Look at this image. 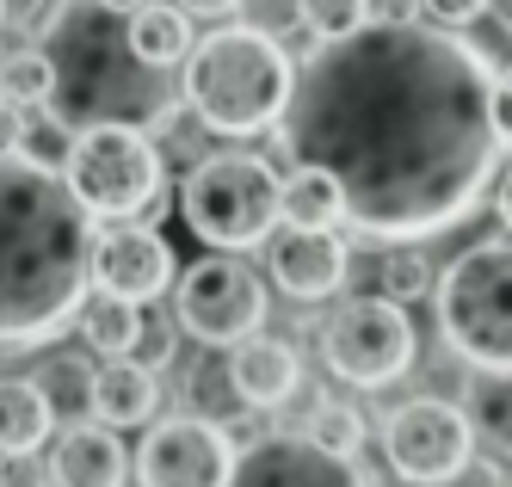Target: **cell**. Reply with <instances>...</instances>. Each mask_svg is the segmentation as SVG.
<instances>
[{
  "label": "cell",
  "mask_w": 512,
  "mask_h": 487,
  "mask_svg": "<svg viewBox=\"0 0 512 487\" xmlns=\"http://www.w3.org/2000/svg\"><path fill=\"white\" fill-rule=\"evenodd\" d=\"M229 487H371V475L352 457L309 444L303 432H266L235 457Z\"/></svg>",
  "instance_id": "12"
},
{
  "label": "cell",
  "mask_w": 512,
  "mask_h": 487,
  "mask_svg": "<svg viewBox=\"0 0 512 487\" xmlns=\"http://www.w3.org/2000/svg\"><path fill=\"white\" fill-rule=\"evenodd\" d=\"M0 25H7V0H0Z\"/></svg>",
  "instance_id": "39"
},
{
  "label": "cell",
  "mask_w": 512,
  "mask_h": 487,
  "mask_svg": "<svg viewBox=\"0 0 512 487\" xmlns=\"http://www.w3.org/2000/svg\"><path fill=\"white\" fill-rule=\"evenodd\" d=\"M155 407H161V383H155V370L149 364H136V358H105L93 370V420L99 426H149L155 420Z\"/></svg>",
  "instance_id": "17"
},
{
  "label": "cell",
  "mask_w": 512,
  "mask_h": 487,
  "mask_svg": "<svg viewBox=\"0 0 512 487\" xmlns=\"http://www.w3.org/2000/svg\"><path fill=\"white\" fill-rule=\"evenodd\" d=\"M241 7H247V25H253V31L278 37V31L297 25V7H303V0H241Z\"/></svg>",
  "instance_id": "29"
},
{
  "label": "cell",
  "mask_w": 512,
  "mask_h": 487,
  "mask_svg": "<svg viewBox=\"0 0 512 487\" xmlns=\"http://www.w3.org/2000/svg\"><path fill=\"white\" fill-rule=\"evenodd\" d=\"M0 487H50V463H44L38 451L0 457Z\"/></svg>",
  "instance_id": "30"
},
{
  "label": "cell",
  "mask_w": 512,
  "mask_h": 487,
  "mask_svg": "<svg viewBox=\"0 0 512 487\" xmlns=\"http://www.w3.org/2000/svg\"><path fill=\"white\" fill-rule=\"evenodd\" d=\"M463 420L494 457H512V370H475L463 395Z\"/></svg>",
  "instance_id": "18"
},
{
  "label": "cell",
  "mask_w": 512,
  "mask_h": 487,
  "mask_svg": "<svg viewBox=\"0 0 512 487\" xmlns=\"http://www.w3.org/2000/svg\"><path fill=\"white\" fill-rule=\"evenodd\" d=\"M494 130H500V148H512V62L494 74Z\"/></svg>",
  "instance_id": "33"
},
{
  "label": "cell",
  "mask_w": 512,
  "mask_h": 487,
  "mask_svg": "<svg viewBox=\"0 0 512 487\" xmlns=\"http://www.w3.org/2000/svg\"><path fill=\"white\" fill-rule=\"evenodd\" d=\"M494 210H500V222L512 229V167L500 173V185H494Z\"/></svg>",
  "instance_id": "36"
},
{
  "label": "cell",
  "mask_w": 512,
  "mask_h": 487,
  "mask_svg": "<svg viewBox=\"0 0 512 487\" xmlns=\"http://www.w3.org/2000/svg\"><path fill=\"white\" fill-rule=\"evenodd\" d=\"M488 13H494V19H500L506 31H512V0H488Z\"/></svg>",
  "instance_id": "37"
},
{
  "label": "cell",
  "mask_w": 512,
  "mask_h": 487,
  "mask_svg": "<svg viewBox=\"0 0 512 487\" xmlns=\"http://www.w3.org/2000/svg\"><path fill=\"white\" fill-rule=\"evenodd\" d=\"M68 192L81 198L87 216L130 222V216H161L167 192V155L142 124H93L68 136Z\"/></svg>",
  "instance_id": "7"
},
{
  "label": "cell",
  "mask_w": 512,
  "mask_h": 487,
  "mask_svg": "<svg viewBox=\"0 0 512 487\" xmlns=\"http://www.w3.org/2000/svg\"><path fill=\"white\" fill-rule=\"evenodd\" d=\"M272 130L297 167L334 179L352 229L426 241L457 229L494 185V62L445 25L364 19L309 50Z\"/></svg>",
  "instance_id": "1"
},
{
  "label": "cell",
  "mask_w": 512,
  "mask_h": 487,
  "mask_svg": "<svg viewBox=\"0 0 512 487\" xmlns=\"http://www.w3.org/2000/svg\"><path fill=\"white\" fill-rule=\"evenodd\" d=\"M38 56L50 68V118L75 136L93 124H149L173 105L167 68L130 50V13L105 0H56L38 25Z\"/></svg>",
  "instance_id": "3"
},
{
  "label": "cell",
  "mask_w": 512,
  "mask_h": 487,
  "mask_svg": "<svg viewBox=\"0 0 512 487\" xmlns=\"http://www.w3.org/2000/svg\"><path fill=\"white\" fill-rule=\"evenodd\" d=\"M93 358H81V352H56V358H44V370L31 383H38V395L50 401V414L56 420H93Z\"/></svg>",
  "instance_id": "22"
},
{
  "label": "cell",
  "mask_w": 512,
  "mask_h": 487,
  "mask_svg": "<svg viewBox=\"0 0 512 487\" xmlns=\"http://www.w3.org/2000/svg\"><path fill=\"white\" fill-rule=\"evenodd\" d=\"M426 290H432V266H426V253L389 241V253L377 259V296H389V303H414V296H426Z\"/></svg>",
  "instance_id": "25"
},
{
  "label": "cell",
  "mask_w": 512,
  "mask_h": 487,
  "mask_svg": "<svg viewBox=\"0 0 512 487\" xmlns=\"http://www.w3.org/2000/svg\"><path fill=\"white\" fill-rule=\"evenodd\" d=\"M130 50L149 62V68L186 62V50H192V19L179 13V7H155V0H142V7H130Z\"/></svg>",
  "instance_id": "20"
},
{
  "label": "cell",
  "mask_w": 512,
  "mask_h": 487,
  "mask_svg": "<svg viewBox=\"0 0 512 487\" xmlns=\"http://www.w3.org/2000/svg\"><path fill=\"white\" fill-rule=\"evenodd\" d=\"M0 93L19 99V105H44V93H50V68H44V56H38V50L7 56V62H0Z\"/></svg>",
  "instance_id": "27"
},
{
  "label": "cell",
  "mask_w": 512,
  "mask_h": 487,
  "mask_svg": "<svg viewBox=\"0 0 512 487\" xmlns=\"http://www.w3.org/2000/svg\"><path fill=\"white\" fill-rule=\"evenodd\" d=\"M420 13H426L432 25H445V31H463L469 19L488 13V0H420Z\"/></svg>",
  "instance_id": "31"
},
{
  "label": "cell",
  "mask_w": 512,
  "mask_h": 487,
  "mask_svg": "<svg viewBox=\"0 0 512 487\" xmlns=\"http://www.w3.org/2000/svg\"><path fill=\"white\" fill-rule=\"evenodd\" d=\"M278 216L290 229H334L340 222V192L321 167H297L290 179H278Z\"/></svg>",
  "instance_id": "23"
},
{
  "label": "cell",
  "mask_w": 512,
  "mask_h": 487,
  "mask_svg": "<svg viewBox=\"0 0 512 487\" xmlns=\"http://www.w3.org/2000/svg\"><path fill=\"white\" fill-rule=\"evenodd\" d=\"M321 358L346 389H389L414 364V321L389 296H346L321 321Z\"/></svg>",
  "instance_id": "8"
},
{
  "label": "cell",
  "mask_w": 512,
  "mask_h": 487,
  "mask_svg": "<svg viewBox=\"0 0 512 487\" xmlns=\"http://www.w3.org/2000/svg\"><path fill=\"white\" fill-rule=\"evenodd\" d=\"M266 266H272V284L297 303H321L346 284V266H352V247L334 235V229H272L266 235Z\"/></svg>",
  "instance_id": "14"
},
{
  "label": "cell",
  "mask_w": 512,
  "mask_h": 487,
  "mask_svg": "<svg viewBox=\"0 0 512 487\" xmlns=\"http://www.w3.org/2000/svg\"><path fill=\"white\" fill-rule=\"evenodd\" d=\"M266 284L241 253H204L198 266L173 272V327L198 346H235L266 327Z\"/></svg>",
  "instance_id": "9"
},
{
  "label": "cell",
  "mask_w": 512,
  "mask_h": 487,
  "mask_svg": "<svg viewBox=\"0 0 512 487\" xmlns=\"http://www.w3.org/2000/svg\"><path fill=\"white\" fill-rule=\"evenodd\" d=\"M303 438L321 444V451H334V457H358L364 451V420H358V407H346V401H315Z\"/></svg>",
  "instance_id": "24"
},
{
  "label": "cell",
  "mask_w": 512,
  "mask_h": 487,
  "mask_svg": "<svg viewBox=\"0 0 512 487\" xmlns=\"http://www.w3.org/2000/svg\"><path fill=\"white\" fill-rule=\"evenodd\" d=\"M297 19L309 25L315 44H334V37H346V31H358L371 19V0H303Z\"/></svg>",
  "instance_id": "26"
},
{
  "label": "cell",
  "mask_w": 512,
  "mask_h": 487,
  "mask_svg": "<svg viewBox=\"0 0 512 487\" xmlns=\"http://www.w3.org/2000/svg\"><path fill=\"white\" fill-rule=\"evenodd\" d=\"M173 333H179L173 321L142 315V333H136V352H130V358H136V364H149V370H161V364L173 358Z\"/></svg>",
  "instance_id": "28"
},
{
  "label": "cell",
  "mask_w": 512,
  "mask_h": 487,
  "mask_svg": "<svg viewBox=\"0 0 512 487\" xmlns=\"http://www.w3.org/2000/svg\"><path fill=\"white\" fill-rule=\"evenodd\" d=\"M105 7H118V13H130V7H142V0H105Z\"/></svg>",
  "instance_id": "38"
},
{
  "label": "cell",
  "mask_w": 512,
  "mask_h": 487,
  "mask_svg": "<svg viewBox=\"0 0 512 487\" xmlns=\"http://www.w3.org/2000/svg\"><path fill=\"white\" fill-rule=\"evenodd\" d=\"M438 296V340L475 370H512V235L463 247L445 278L432 284Z\"/></svg>",
  "instance_id": "5"
},
{
  "label": "cell",
  "mask_w": 512,
  "mask_h": 487,
  "mask_svg": "<svg viewBox=\"0 0 512 487\" xmlns=\"http://www.w3.org/2000/svg\"><path fill=\"white\" fill-rule=\"evenodd\" d=\"M475 457V432L463 420L457 401H438V395H414L383 414V463L414 481V487H445L469 469Z\"/></svg>",
  "instance_id": "10"
},
{
  "label": "cell",
  "mask_w": 512,
  "mask_h": 487,
  "mask_svg": "<svg viewBox=\"0 0 512 487\" xmlns=\"http://www.w3.org/2000/svg\"><path fill=\"white\" fill-rule=\"evenodd\" d=\"M130 475V457L112 426H93V420H75L62 438H56V457H50V481L56 487H124Z\"/></svg>",
  "instance_id": "16"
},
{
  "label": "cell",
  "mask_w": 512,
  "mask_h": 487,
  "mask_svg": "<svg viewBox=\"0 0 512 487\" xmlns=\"http://www.w3.org/2000/svg\"><path fill=\"white\" fill-rule=\"evenodd\" d=\"M235 444L216 420H161L136 444V487H229Z\"/></svg>",
  "instance_id": "11"
},
{
  "label": "cell",
  "mask_w": 512,
  "mask_h": 487,
  "mask_svg": "<svg viewBox=\"0 0 512 487\" xmlns=\"http://www.w3.org/2000/svg\"><path fill=\"white\" fill-rule=\"evenodd\" d=\"M50 426H56V414L38 395V383L31 377H0V457L38 451V444L50 438Z\"/></svg>",
  "instance_id": "19"
},
{
  "label": "cell",
  "mask_w": 512,
  "mask_h": 487,
  "mask_svg": "<svg viewBox=\"0 0 512 487\" xmlns=\"http://www.w3.org/2000/svg\"><path fill=\"white\" fill-rule=\"evenodd\" d=\"M93 284L124 303H155L173 284V247L149 229V222H112L105 235H93Z\"/></svg>",
  "instance_id": "13"
},
{
  "label": "cell",
  "mask_w": 512,
  "mask_h": 487,
  "mask_svg": "<svg viewBox=\"0 0 512 487\" xmlns=\"http://www.w3.org/2000/svg\"><path fill=\"white\" fill-rule=\"evenodd\" d=\"M93 290V216L38 155H0V346H44Z\"/></svg>",
  "instance_id": "2"
},
{
  "label": "cell",
  "mask_w": 512,
  "mask_h": 487,
  "mask_svg": "<svg viewBox=\"0 0 512 487\" xmlns=\"http://www.w3.org/2000/svg\"><path fill=\"white\" fill-rule=\"evenodd\" d=\"M179 216L186 229L216 253H247L278 229V167L247 148L198 155L186 185H179Z\"/></svg>",
  "instance_id": "6"
},
{
  "label": "cell",
  "mask_w": 512,
  "mask_h": 487,
  "mask_svg": "<svg viewBox=\"0 0 512 487\" xmlns=\"http://www.w3.org/2000/svg\"><path fill=\"white\" fill-rule=\"evenodd\" d=\"M173 7L186 13V19H192V13H198V19H229V13H241V0H173Z\"/></svg>",
  "instance_id": "34"
},
{
  "label": "cell",
  "mask_w": 512,
  "mask_h": 487,
  "mask_svg": "<svg viewBox=\"0 0 512 487\" xmlns=\"http://www.w3.org/2000/svg\"><path fill=\"white\" fill-rule=\"evenodd\" d=\"M377 19H420V0H371Z\"/></svg>",
  "instance_id": "35"
},
{
  "label": "cell",
  "mask_w": 512,
  "mask_h": 487,
  "mask_svg": "<svg viewBox=\"0 0 512 487\" xmlns=\"http://www.w3.org/2000/svg\"><path fill=\"white\" fill-rule=\"evenodd\" d=\"M25 136H31V118H25V105L0 93V155H19V148H25Z\"/></svg>",
  "instance_id": "32"
},
{
  "label": "cell",
  "mask_w": 512,
  "mask_h": 487,
  "mask_svg": "<svg viewBox=\"0 0 512 487\" xmlns=\"http://www.w3.org/2000/svg\"><path fill=\"white\" fill-rule=\"evenodd\" d=\"M290 81H297V68H290L284 44L253 25H223L186 50V111L216 136L272 130L290 99Z\"/></svg>",
  "instance_id": "4"
},
{
  "label": "cell",
  "mask_w": 512,
  "mask_h": 487,
  "mask_svg": "<svg viewBox=\"0 0 512 487\" xmlns=\"http://www.w3.org/2000/svg\"><path fill=\"white\" fill-rule=\"evenodd\" d=\"M81 340L99 352V358H130L136 352V333H142V303H124V296H87L81 303Z\"/></svg>",
  "instance_id": "21"
},
{
  "label": "cell",
  "mask_w": 512,
  "mask_h": 487,
  "mask_svg": "<svg viewBox=\"0 0 512 487\" xmlns=\"http://www.w3.org/2000/svg\"><path fill=\"white\" fill-rule=\"evenodd\" d=\"M229 389L247 407H284L303 389V358L290 340H272V333H247V340L229 346Z\"/></svg>",
  "instance_id": "15"
}]
</instances>
